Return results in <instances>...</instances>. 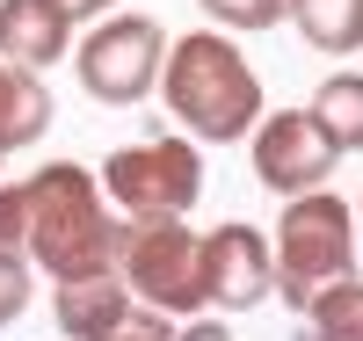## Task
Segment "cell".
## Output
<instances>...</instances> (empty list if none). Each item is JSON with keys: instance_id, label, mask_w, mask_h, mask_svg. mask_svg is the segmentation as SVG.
Returning <instances> with one entry per match:
<instances>
[{"instance_id": "15", "label": "cell", "mask_w": 363, "mask_h": 341, "mask_svg": "<svg viewBox=\"0 0 363 341\" xmlns=\"http://www.w3.org/2000/svg\"><path fill=\"white\" fill-rule=\"evenodd\" d=\"M196 8L218 22V29H240V37H255V29H277L291 15V0H196Z\"/></svg>"}, {"instance_id": "8", "label": "cell", "mask_w": 363, "mask_h": 341, "mask_svg": "<svg viewBox=\"0 0 363 341\" xmlns=\"http://www.w3.org/2000/svg\"><path fill=\"white\" fill-rule=\"evenodd\" d=\"M196 284H203V305L211 313H247L277 291V247H269L255 225H218L196 240Z\"/></svg>"}, {"instance_id": "6", "label": "cell", "mask_w": 363, "mask_h": 341, "mask_svg": "<svg viewBox=\"0 0 363 341\" xmlns=\"http://www.w3.org/2000/svg\"><path fill=\"white\" fill-rule=\"evenodd\" d=\"M196 240L182 218H131L124 225V284L138 305L153 313H203V284H196Z\"/></svg>"}, {"instance_id": "4", "label": "cell", "mask_w": 363, "mask_h": 341, "mask_svg": "<svg viewBox=\"0 0 363 341\" xmlns=\"http://www.w3.org/2000/svg\"><path fill=\"white\" fill-rule=\"evenodd\" d=\"M102 196L124 218H189V203L203 196V160H196L189 138L116 145L102 160Z\"/></svg>"}, {"instance_id": "19", "label": "cell", "mask_w": 363, "mask_h": 341, "mask_svg": "<svg viewBox=\"0 0 363 341\" xmlns=\"http://www.w3.org/2000/svg\"><path fill=\"white\" fill-rule=\"evenodd\" d=\"M51 8H66L73 22H87V15H109V8H116V0H51Z\"/></svg>"}, {"instance_id": "11", "label": "cell", "mask_w": 363, "mask_h": 341, "mask_svg": "<svg viewBox=\"0 0 363 341\" xmlns=\"http://www.w3.org/2000/svg\"><path fill=\"white\" fill-rule=\"evenodd\" d=\"M44 131H51V95H44V80L0 58V160L22 152V145H37Z\"/></svg>"}, {"instance_id": "2", "label": "cell", "mask_w": 363, "mask_h": 341, "mask_svg": "<svg viewBox=\"0 0 363 341\" xmlns=\"http://www.w3.org/2000/svg\"><path fill=\"white\" fill-rule=\"evenodd\" d=\"M160 102H167L174 123H189L203 145H240L262 123V73L240 58V44L225 29H196V37L167 44Z\"/></svg>"}, {"instance_id": "10", "label": "cell", "mask_w": 363, "mask_h": 341, "mask_svg": "<svg viewBox=\"0 0 363 341\" xmlns=\"http://www.w3.org/2000/svg\"><path fill=\"white\" fill-rule=\"evenodd\" d=\"M73 44V15L51 8V0H0V58L22 73H44L58 66Z\"/></svg>"}, {"instance_id": "17", "label": "cell", "mask_w": 363, "mask_h": 341, "mask_svg": "<svg viewBox=\"0 0 363 341\" xmlns=\"http://www.w3.org/2000/svg\"><path fill=\"white\" fill-rule=\"evenodd\" d=\"M29 298H37L29 262H22V255H0V327H15V320L29 313Z\"/></svg>"}, {"instance_id": "1", "label": "cell", "mask_w": 363, "mask_h": 341, "mask_svg": "<svg viewBox=\"0 0 363 341\" xmlns=\"http://www.w3.org/2000/svg\"><path fill=\"white\" fill-rule=\"evenodd\" d=\"M22 189H29V269H44L51 284L124 269V225L131 218L109 211L102 174H87L73 160H51Z\"/></svg>"}, {"instance_id": "14", "label": "cell", "mask_w": 363, "mask_h": 341, "mask_svg": "<svg viewBox=\"0 0 363 341\" xmlns=\"http://www.w3.org/2000/svg\"><path fill=\"white\" fill-rule=\"evenodd\" d=\"M306 320H313L320 341H363V284H356V276L320 284L313 305H306Z\"/></svg>"}, {"instance_id": "9", "label": "cell", "mask_w": 363, "mask_h": 341, "mask_svg": "<svg viewBox=\"0 0 363 341\" xmlns=\"http://www.w3.org/2000/svg\"><path fill=\"white\" fill-rule=\"evenodd\" d=\"M51 320H58L66 341H109L116 327L131 320V284H124V269L58 284V291H51Z\"/></svg>"}, {"instance_id": "16", "label": "cell", "mask_w": 363, "mask_h": 341, "mask_svg": "<svg viewBox=\"0 0 363 341\" xmlns=\"http://www.w3.org/2000/svg\"><path fill=\"white\" fill-rule=\"evenodd\" d=\"M0 255H22L29 262V189H22V181L0 189Z\"/></svg>"}, {"instance_id": "21", "label": "cell", "mask_w": 363, "mask_h": 341, "mask_svg": "<svg viewBox=\"0 0 363 341\" xmlns=\"http://www.w3.org/2000/svg\"><path fill=\"white\" fill-rule=\"evenodd\" d=\"M356 225H363V203H356Z\"/></svg>"}, {"instance_id": "3", "label": "cell", "mask_w": 363, "mask_h": 341, "mask_svg": "<svg viewBox=\"0 0 363 341\" xmlns=\"http://www.w3.org/2000/svg\"><path fill=\"white\" fill-rule=\"evenodd\" d=\"M277 291L291 313H306L320 284L335 276H356V211L327 189L306 196H284V218H277Z\"/></svg>"}, {"instance_id": "5", "label": "cell", "mask_w": 363, "mask_h": 341, "mask_svg": "<svg viewBox=\"0 0 363 341\" xmlns=\"http://www.w3.org/2000/svg\"><path fill=\"white\" fill-rule=\"evenodd\" d=\"M160 66H167V29L153 15H109L95 37L80 44V87L95 102H116V109L153 95Z\"/></svg>"}, {"instance_id": "12", "label": "cell", "mask_w": 363, "mask_h": 341, "mask_svg": "<svg viewBox=\"0 0 363 341\" xmlns=\"http://www.w3.org/2000/svg\"><path fill=\"white\" fill-rule=\"evenodd\" d=\"M291 15L313 51H327V58L363 51V0H291Z\"/></svg>"}, {"instance_id": "13", "label": "cell", "mask_w": 363, "mask_h": 341, "mask_svg": "<svg viewBox=\"0 0 363 341\" xmlns=\"http://www.w3.org/2000/svg\"><path fill=\"white\" fill-rule=\"evenodd\" d=\"M306 109L320 116V131L335 138V152H363V73H327Z\"/></svg>"}, {"instance_id": "20", "label": "cell", "mask_w": 363, "mask_h": 341, "mask_svg": "<svg viewBox=\"0 0 363 341\" xmlns=\"http://www.w3.org/2000/svg\"><path fill=\"white\" fill-rule=\"evenodd\" d=\"M174 341H233V334H225V327H218V320H196V327H182V334H174Z\"/></svg>"}, {"instance_id": "7", "label": "cell", "mask_w": 363, "mask_h": 341, "mask_svg": "<svg viewBox=\"0 0 363 341\" xmlns=\"http://www.w3.org/2000/svg\"><path fill=\"white\" fill-rule=\"evenodd\" d=\"M247 160H255V181L262 189H277V196H306L320 189L327 174H335V138L320 131V116L313 109H277V116H262L255 131H247Z\"/></svg>"}, {"instance_id": "18", "label": "cell", "mask_w": 363, "mask_h": 341, "mask_svg": "<svg viewBox=\"0 0 363 341\" xmlns=\"http://www.w3.org/2000/svg\"><path fill=\"white\" fill-rule=\"evenodd\" d=\"M109 341H174V327H167V313H153V305H145V313H138V305H131V320L116 327Z\"/></svg>"}]
</instances>
